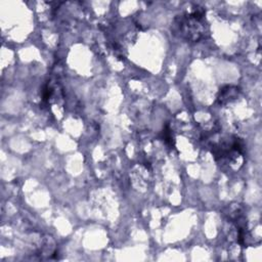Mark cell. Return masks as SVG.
Listing matches in <instances>:
<instances>
[{"mask_svg":"<svg viewBox=\"0 0 262 262\" xmlns=\"http://www.w3.org/2000/svg\"><path fill=\"white\" fill-rule=\"evenodd\" d=\"M173 34L186 42H200L209 35V26L202 8L177 16L172 25Z\"/></svg>","mask_w":262,"mask_h":262,"instance_id":"obj_1","label":"cell"},{"mask_svg":"<svg viewBox=\"0 0 262 262\" xmlns=\"http://www.w3.org/2000/svg\"><path fill=\"white\" fill-rule=\"evenodd\" d=\"M240 94V89L233 85H227L220 89L217 95V102L220 105H226L235 100H237Z\"/></svg>","mask_w":262,"mask_h":262,"instance_id":"obj_2","label":"cell"},{"mask_svg":"<svg viewBox=\"0 0 262 262\" xmlns=\"http://www.w3.org/2000/svg\"><path fill=\"white\" fill-rule=\"evenodd\" d=\"M162 137H163V140H164V142H165L166 145H168L170 148H174V138H173L172 131L169 128V126H166V128L163 130Z\"/></svg>","mask_w":262,"mask_h":262,"instance_id":"obj_3","label":"cell"}]
</instances>
